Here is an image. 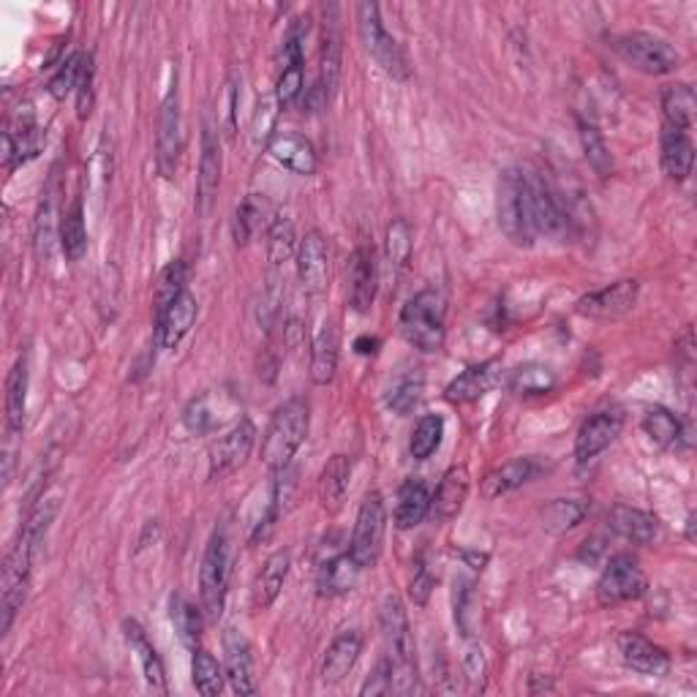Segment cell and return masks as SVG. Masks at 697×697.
<instances>
[{"label": "cell", "instance_id": "6da1fadb", "mask_svg": "<svg viewBox=\"0 0 697 697\" xmlns=\"http://www.w3.org/2000/svg\"><path fill=\"white\" fill-rule=\"evenodd\" d=\"M50 523L52 518L44 513L28 515V523L22 526L20 539H17L14 548L9 550V556H6L3 578H0V632H3V635L11 630L17 613L25 605L33 559H36V550L39 545H42Z\"/></svg>", "mask_w": 697, "mask_h": 697}, {"label": "cell", "instance_id": "7a4b0ae2", "mask_svg": "<svg viewBox=\"0 0 697 697\" xmlns=\"http://www.w3.org/2000/svg\"><path fill=\"white\" fill-rule=\"evenodd\" d=\"M382 635L387 643V662H390V693L411 695L417 687V662L415 641H411L409 615L398 597H385L379 610Z\"/></svg>", "mask_w": 697, "mask_h": 697}, {"label": "cell", "instance_id": "3957f363", "mask_svg": "<svg viewBox=\"0 0 697 697\" xmlns=\"http://www.w3.org/2000/svg\"><path fill=\"white\" fill-rule=\"evenodd\" d=\"M496 216L504 237L518 248H532L537 243L532 216V191H528V174L518 167H507L498 174L496 189Z\"/></svg>", "mask_w": 697, "mask_h": 697}, {"label": "cell", "instance_id": "277c9868", "mask_svg": "<svg viewBox=\"0 0 697 697\" xmlns=\"http://www.w3.org/2000/svg\"><path fill=\"white\" fill-rule=\"evenodd\" d=\"M308 428H311V406H308V400H283L276 409V415L270 417V426H267L265 439H261V461H265L272 472L287 469L289 463H292L294 452L303 447Z\"/></svg>", "mask_w": 697, "mask_h": 697}, {"label": "cell", "instance_id": "5b68a950", "mask_svg": "<svg viewBox=\"0 0 697 697\" xmlns=\"http://www.w3.org/2000/svg\"><path fill=\"white\" fill-rule=\"evenodd\" d=\"M444 313L447 303L439 289H422L409 303L404 305L398 319L400 335L406 344H411L420 352H439L444 346Z\"/></svg>", "mask_w": 697, "mask_h": 697}, {"label": "cell", "instance_id": "8992f818", "mask_svg": "<svg viewBox=\"0 0 697 697\" xmlns=\"http://www.w3.org/2000/svg\"><path fill=\"white\" fill-rule=\"evenodd\" d=\"M357 31L360 39H363L365 52L376 61V66H382V72L390 74L393 79L404 83L409 79L411 68L409 61H406L404 50L395 39L387 33L385 22H382L379 6L376 3H360L357 6Z\"/></svg>", "mask_w": 697, "mask_h": 697}, {"label": "cell", "instance_id": "52a82bcc", "mask_svg": "<svg viewBox=\"0 0 697 697\" xmlns=\"http://www.w3.org/2000/svg\"><path fill=\"white\" fill-rule=\"evenodd\" d=\"M613 46L626 66H632L641 74H648V77L673 74L678 68V63H682V55L676 52V46L667 44L665 39L654 36V33H621Z\"/></svg>", "mask_w": 697, "mask_h": 697}, {"label": "cell", "instance_id": "ba28073f", "mask_svg": "<svg viewBox=\"0 0 697 697\" xmlns=\"http://www.w3.org/2000/svg\"><path fill=\"white\" fill-rule=\"evenodd\" d=\"M385 534H387V510L385 498L379 491H371L363 498L357 513V523H354L352 543H349V554L357 561L360 567L368 569L379 561L382 548H385Z\"/></svg>", "mask_w": 697, "mask_h": 697}, {"label": "cell", "instance_id": "9c48e42d", "mask_svg": "<svg viewBox=\"0 0 697 697\" xmlns=\"http://www.w3.org/2000/svg\"><path fill=\"white\" fill-rule=\"evenodd\" d=\"M226 580H229V539L224 528H216L200 567V597L207 621H218L224 613Z\"/></svg>", "mask_w": 697, "mask_h": 697}, {"label": "cell", "instance_id": "30bf717a", "mask_svg": "<svg viewBox=\"0 0 697 697\" xmlns=\"http://www.w3.org/2000/svg\"><path fill=\"white\" fill-rule=\"evenodd\" d=\"M341 9L335 3L324 6V20H322V63H319V79L317 85L308 93V104L311 109L328 107V101L333 98L335 87L341 79Z\"/></svg>", "mask_w": 697, "mask_h": 697}, {"label": "cell", "instance_id": "8fae6325", "mask_svg": "<svg viewBox=\"0 0 697 697\" xmlns=\"http://www.w3.org/2000/svg\"><path fill=\"white\" fill-rule=\"evenodd\" d=\"M646 591V572L630 554H615L602 569L600 580H597V600H600L602 608H615L624 605V602L641 600Z\"/></svg>", "mask_w": 697, "mask_h": 697}, {"label": "cell", "instance_id": "7c38bea8", "mask_svg": "<svg viewBox=\"0 0 697 697\" xmlns=\"http://www.w3.org/2000/svg\"><path fill=\"white\" fill-rule=\"evenodd\" d=\"M254 441H257V428H254V422L248 417H240L229 431L221 433L211 444V450H207V472H211V480H221L226 474L237 472L248 461V455H251Z\"/></svg>", "mask_w": 697, "mask_h": 697}, {"label": "cell", "instance_id": "4fadbf2b", "mask_svg": "<svg viewBox=\"0 0 697 697\" xmlns=\"http://www.w3.org/2000/svg\"><path fill=\"white\" fill-rule=\"evenodd\" d=\"M237 417H240V400L235 395L229 390H207L200 398L189 400L183 409V426L189 428V433L207 436L221 431Z\"/></svg>", "mask_w": 697, "mask_h": 697}, {"label": "cell", "instance_id": "5bb4252c", "mask_svg": "<svg viewBox=\"0 0 697 697\" xmlns=\"http://www.w3.org/2000/svg\"><path fill=\"white\" fill-rule=\"evenodd\" d=\"M637 294H641V283L635 278H624V281L608 283V287L597 289V292L583 294L578 305H575V311L586 319H594V322H610V319L630 313L637 303Z\"/></svg>", "mask_w": 697, "mask_h": 697}, {"label": "cell", "instance_id": "9a60e30c", "mask_svg": "<svg viewBox=\"0 0 697 697\" xmlns=\"http://www.w3.org/2000/svg\"><path fill=\"white\" fill-rule=\"evenodd\" d=\"M528 191H532V216L537 235L554 237V240L567 237V232L572 229L569 213L567 207L561 205L559 194L548 185V180L537 178V174H528Z\"/></svg>", "mask_w": 697, "mask_h": 697}, {"label": "cell", "instance_id": "2e32d148", "mask_svg": "<svg viewBox=\"0 0 697 697\" xmlns=\"http://www.w3.org/2000/svg\"><path fill=\"white\" fill-rule=\"evenodd\" d=\"M298 278L303 283L305 294H322L328 292L330 281V254H328V240L319 229L305 232L298 243Z\"/></svg>", "mask_w": 697, "mask_h": 697}, {"label": "cell", "instance_id": "e0dca14e", "mask_svg": "<svg viewBox=\"0 0 697 697\" xmlns=\"http://www.w3.org/2000/svg\"><path fill=\"white\" fill-rule=\"evenodd\" d=\"M621 428H624V415L619 409H605L591 415L589 420L580 426L578 436H575V461L583 467V463L594 461L600 452H605L615 439H619Z\"/></svg>", "mask_w": 697, "mask_h": 697}, {"label": "cell", "instance_id": "ac0fdd59", "mask_svg": "<svg viewBox=\"0 0 697 697\" xmlns=\"http://www.w3.org/2000/svg\"><path fill=\"white\" fill-rule=\"evenodd\" d=\"M159 167L161 172L170 178L178 164L180 148H183V115H180V90H178V74H174L172 87L167 90L164 101L159 109Z\"/></svg>", "mask_w": 697, "mask_h": 697}, {"label": "cell", "instance_id": "d6986e66", "mask_svg": "<svg viewBox=\"0 0 697 697\" xmlns=\"http://www.w3.org/2000/svg\"><path fill=\"white\" fill-rule=\"evenodd\" d=\"M221 185V144L218 133L213 131L211 124H205L202 131V159H200V174H196V216H211L213 205H216Z\"/></svg>", "mask_w": 697, "mask_h": 697}, {"label": "cell", "instance_id": "ffe728a7", "mask_svg": "<svg viewBox=\"0 0 697 697\" xmlns=\"http://www.w3.org/2000/svg\"><path fill=\"white\" fill-rule=\"evenodd\" d=\"M224 662H226V682H229L235 695L257 693V676H254V656L251 643L235 626H226L224 632Z\"/></svg>", "mask_w": 697, "mask_h": 697}, {"label": "cell", "instance_id": "44dd1931", "mask_svg": "<svg viewBox=\"0 0 697 697\" xmlns=\"http://www.w3.org/2000/svg\"><path fill=\"white\" fill-rule=\"evenodd\" d=\"M379 292V261L374 246L363 243L352 254V276H349V305L357 313H368Z\"/></svg>", "mask_w": 697, "mask_h": 697}, {"label": "cell", "instance_id": "7402d4cb", "mask_svg": "<svg viewBox=\"0 0 697 697\" xmlns=\"http://www.w3.org/2000/svg\"><path fill=\"white\" fill-rule=\"evenodd\" d=\"M619 654L630 671L641 673V676L662 678L671 673V656L665 648L654 646L648 637L637 635V632H621L619 635Z\"/></svg>", "mask_w": 697, "mask_h": 697}, {"label": "cell", "instance_id": "603a6c76", "mask_svg": "<svg viewBox=\"0 0 697 697\" xmlns=\"http://www.w3.org/2000/svg\"><path fill=\"white\" fill-rule=\"evenodd\" d=\"M469 485H472V478H469L467 467H452L450 472L444 474L436 487V493L431 496V510H428V518H433L436 523H450L452 518H458L469 498Z\"/></svg>", "mask_w": 697, "mask_h": 697}, {"label": "cell", "instance_id": "cb8c5ba5", "mask_svg": "<svg viewBox=\"0 0 697 697\" xmlns=\"http://www.w3.org/2000/svg\"><path fill=\"white\" fill-rule=\"evenodd\" d=\"M360 654H363V635L357 630H346L341 635H335L328 652H324L322 667H319L322 684L335 687V684L344 682L349 673H352V667L357 665Z\"/></svg>", "mask_w": 697, "mask_h": 697}, {"label": "cell", "instance_id": "d4e9b609", "mask_svg": "<svg viewBox=\"0 0 697 697\" xmlns=\"http://www.w3.org/2000/svg\"><path fill=\"white\" fill-rule=\"evenodd\" d=\"M196 322V298L185 289L174 303L156 317V344L159 349H178Z\"/></svg>", "mask_w": 697, "mask_h": 697}, {"label": "cell", "instance_id": "484cf974", "mask_svg": "<svg viewBox=\"0 0 697 697\" xmlns=\"http://www.w3.org/2000/svg\"><path fill=\"white\" fill-rule=\"evenodd\" d=\"M267 153H270L278 164L287 167L289 172L303 174V178L317 172V167H319V156H317V148L311 144V139L300 137V133H292V131L276 133V137L267 142Z\"/></svg>", "mask_w": 697, "mask_h": 697}, {"label": "cell", "instance_id": "4316f807", "mask_svg": "<svg viewBox=\"0 0 697 697\" xmlns=\"http://www.w3.org/2000/svg\"><path fill=\"white\" fill-rule=\"evenodd\" d=\"M352 469L354 461L349 455H333L324 463L322 474H319V504H322L324 513L335 515L346 502L349 482H352Z\"/></svg>", "mask_w": 697, "mask_h": 697}, {"label": "cell", "instance_id": "83f0119b", "mask_svg": "<svg viewBox=\"0 0 697 697\" xmlns=\"http://www.w3.org/2000/svg\"><path fill=\"white\" fill-rule=\"evenodd\" d=\"M610 532L619 534L621 539L632 545H652L660 537V521L652 513H643L637 507H626V504H615L608 513Z\"/></svg>", "mask_w": 697, "mask_h": 697}, {"label": "cell", "instance_id": "f1b7e54d", "mask_svg": "<svg viewBox=\"0 0 697 697\" xmlns=\"http://www.w3.org/2000/svg\"><path fill=\"white\" fill-rule=\"evenodd\" d=\"M695 167V144L689 131L671 129V126H662V170L676 183L693 174Z\"/></svg>", "mask_w": 697, "mask_h": 697}, {"label": "cell", "instance_id": "f546056e", "mask_svg": "<svg viewBox=\"0 0 697 697\" xmlns=\"http://www.w3.org/2000/svg\"><path fill=\"white\" fill-rule=\"evenodd\" d=\"M498 382V360H487V363L469 365L461 376L447 385V400L450 404H472L480 400L482 395L491 393V387Z\"/></svg>", "mask_w": 697, "mask_h": 697}, {"label": "cell", "instance_id": "4dcf8cb0", "mask_svg": "<svg viewBox=\"0 0 697 697\" xmlns=\"http://www.w3.org/2000/svg\"><path fill=\"white\" fill-rule=\"evenodd\" d=\"M339 328H335L333 319H324L322 328H319L317 339H313L311 349V382L319 387H328L335 379V371H339Z\"/></svg>", "mask_w": 697, "mask_h": 697}, {"label": "cell", "instance_id": "1f68e13d", "mask_svg": "<svg viewBox=\"0 0 697 697\" xmlns=\"http://www.w3.org/2000/svg\"><path fill=\"white\" fill-rule=\"evenodd\" d=\"M289 567H292V554H289V550H276V554L265 561L257 580H254V610H267L278 600V594H281L283 583H287L289 578Z\"/></svg>", "mask_w": 697, "mask_h": 697}, {"label": "cell", "instance_id": "d6a6232c", "mask_svg": "<svg viewBox=\"0 0 697 697\" xmlns=\"http://www.w3.org/2000/svg\"><path fill=\"white\" fill-rule=\"evenodd\" d=\"M363 567L352 559V554H339L324 561L317 572V589L322 597H344L357 586Z\"/></svg>", "mask_w": 697, "mask_h": 697}, {"label": "cell", "instance_id": "836d02e7", "mask_svg": "<svg viewBox=\"0 0 697 697\" xmlns=\"http://www.w3.org/2000/svg\"><path fill=\"white\" fill-rule=\"evenodd\" d=\"M124 632H126V641H129L131 652H137L139 667H142V676L156 693H167V673H164V662H161L159 652L153 648V643L148 641L142 626L137 621L129 619L124 621Z\"/></svg>", "mask_w": 697, "mask_h": 697}, {"label": "cell", "instance_id": "e575fe53", "mask_svg": "<svg viewBox=\"0 0 697 697\" xmlns=\"http://www.w3.org/2000/svg\"><path fill=\"white\" fill-rule=\"evenodd\" d=\"M537 467H534L532 458H515V461H507L504 467L493 469L485 480H482V498L493 502V498H502L507 493L518 491L521 485H526L528 480L534 478Z\"/></svg>", "mask_w": 697, "mask_h": 697}, {"label": "cell", "instance_id": "d590c367", "mask_svg": "<svg viewBox=\"0 0 697 697\" xmlns=\"http://www.w3.org/2000/svg\"><path fill=\"white\" fill-rule=\"evenodd\" d=\"M28 385H31V371H28V357L22 354L6 379V420H9L11 433H20L25 428Z\"/></svg>", "mask_w": 697, "mask_h": 697}, {"label": "cell", "instance_id": "8d00e7d4", "mask_svg": "<svg viewBox=\"0 0 697 697\" xmlns=\"http://www.w3.org/2000/svg\"><path fill=\"white\" fill-rule=\"evenodd\" d=\"M431 510V493H428L422 480H406L398 491V502H395V526L398 528H415L428 518Z\"/></svg>", "mask_w": 697, "mask_h": 697}, {"label": "cell", "instance_id": "74e56055", "mask_svg": "<svg viewBox=\"0 0 697 697\" xmlns=\"http://www.w3.org/2000/svg\"><path fill=\"white\" fill-rule=\"evenodd\" d=\"M662 115H665V126H671V129H693L697 115V96L693 85H667L662 90Z\"/></svg>", "mask_w": 697, "mask_h": 697}, {"label": "cell", "instance_id": "f35d334b", "mask_svg": "<svg viewBox=\"0 0 697 697\" xmlns=\"http://www.w3.org/2000/svg\"><path fill=\"white\" fill-rule=\"evenodd\" d=\"M411 259V226L409 221L395 218L390 226H387L385 235V267L387 276L395 283L400 278V272L406 270Z\"/></svg>", "mask_w": 697, "mask_h": 697}, {"label": "cell", "instance_id": "ab89813d", "mask_svg": "<svg viewBox=\"0 0 697 697\" xmlns=\"http://www.w3.org/2000/svg\"><path fill=\"white\" fill-rule=\"evenodd\" d=\"M586 515H589V502L586 498H554L543 510V528L559 537V534L572 532L578 523H583Z\"/></svg>", "mask_w": 697, "mask_h": 697}, {"label": "cell", "instance_id": "60d3db41", "mask_svg": "<svg viewBox=\"0 0 697 697\" xmlns=\"http://www.w3.org/2000/svg\"><path fill=\"white\" fill-rule=\"evenodd\" d=\"M643 431L648 433V439H652L656 447L673 450V447L682 444L684 426L671 409H665V406H652V409L646 411V417H643Z\"/></svg>", "mask_w": 697, "mask_h": 697}, {"label": "cell", "instance_id": "b9f144b4", "mask_svg": "<svg viewBox=\"0 0 697 697\" xmlns=\"http://www.w3.org/2000/svg\"><path fill=\"white\" fill-rule=\"evenodd\" d=\"M578 137H580V148H583L586 161L591 164V170L600 174V178H608V174L613 172V156H610V148H608L605 137H602L600 126H597L594 120L580 118Z\"/></svg>", "mask_w": 697, "mask_h": 697}, {"label": "cell", "instance_id": "7bdbcfd3", "mask_svg": "<svg viewBox=\"0 0 697 697\" xmlns=\"http://www.w3.org/2000/svg\"><path fill=\"white\" fill-rule=\"evenodd\" d=\"M61 248L68 261L83 259L87 248V226H85V211L83 200H74L72 207L63 213L61 218Z\"/></svg>", "mask_w": 697, "mask_h": 697}, {"label": "cell", "instance_id": "ee69618b", "mask_svg": "<svg viewBox=\"0 0 697 697\" xmlns=\"http://www.w3.org/2000/svg\"><path fill=\"white\" fill-rule=\"evenodd\" d=\"M298 254V235H294V221L283 213L272 216L267 224V259L272 265H283L289 257Z\"/></svg>", "mask_w": 697, "mask_h": 697}, {"label": "cell", "instance_id": "f6af8a7d", "mask_svg": "<svg viewBox=\"0 0 697 697\" xmlns=\"http://www.w3.org/2000/svg\"><path fill=\"white\" fill-rule=\"evenodd\" d=\"M170 619H172L174 630H178L180 641H183L185 646L196 648V643H200V637H202V610L196 608L189 597L172 594Z\"/></svg>", "mask_w": 697, "mask_h": 697}, {"label": "cell", "instance_id": "bcb514c9", "mask_svg": "<svg viewBox=\"0 0 697 697\" xmlns=\"http://www.w3.org/2000/svg\"><path fill=\"white\" fill-rule=\"evenodd\" d=\"M507 387L510 393L523 395V398H528V395H545L556 387V374L539 363H526L513 371Z\"/></svg>", "mask_w": 697, "mask_h": 697}, {"label": "cell", "instance_id": "7dc6e473", "mask_svg": "<svg viewBox=\"0 0 697 697\" xmlns=\"http://www.w3.org/2000/svg\"><path fill=\"white\" fill-rule=\"evenodd\" d=\"M191 676H194L196 693L205 697H218L224 693L226 673L221 671L218 660L205 648H194V662H191Z\"/></svg>", "mask_w": 697, "mask_h": 697}, {"label": "cell", "instance_id": "c3c4849f", "mask_svg": "<svg viewBox=\"0 0 697 697\" xmlns=\"http://www.w3.org/2000/svg\"><path fill=\"white\" fill-rule=\"evenodd\" d=\"M441 436H444V417L441 415H426L420 417L417 428L411 431L409 439V452L415 461H428L441 444Z\"/></svg>", "mask_w": 697, "mask_h": 697}, {"label": "cell", "instance_id": "681fc988", "mask_svg": "<svg viewBox=\"0 0 697 697\" xmlns=\"http://www.w3.org/2000/svg\"><path fill=\"white\" fill-rule=\"evenodd\" d=\"M183 292H185V261L174 259L164 267V270H161L159 283H156V292H153L156 317H159L161 311H167V308H170Z\"/></svg>", "mask_w": 697, "mask_h": 697}, {"label": "cell", "instance_id": "f907efd6", "mask_svg": "<svg viewBox=\"0 0 697 697\" xmlns=\"http://www.w3.org/2000/svg\"><path fill=\"white\" fill-rule=\"evenodd\" d=\"M267 213V202L259 194H251L243 200V205L235 211V221H232V232H235L237 246H246L254 237V232L261 226V218Z\"/></svg>", "mask_w": 697, "mask_h": 697}, {"label": "cell", "instance_id": "816d5d0a", "mask_svg": "<svg viewBox=\"0 0 697 697\" xmlns=\"http://www.w3.org/2000/svg\"><path fill=\"white\" fill-rule=\"evenodd\" d=\"M422 398V376L420 374H411V376H400L398 382L390 387L387 393V406L395 411V415H409Z\"/></svg>", "mask_w": 697, "mask_h": 697}, {"label": "cell", "instance_id": "f5cc1de1", "mask_svg": "<svg viewBox=\"0 0 697 697\" xmlns=\"http://www.w3.org/2000/svg\"><path fill=\"white\" fill-rule=\"evenodd\" d=\"M85 57L87 55H83V52H74V55H68L66 61L57 66V72L52 74V79H50V96L52 98H57V101H61V98H66L68 93L77 90L79 77H83Z\"/></svg>", "mask_w": 697, "mask_h": 697}, {"label": "cell", "instance_id": "db71d44e", "mask_svg": "<svg viewBox=\"0 0 697 697\" xmlns=\"http://www.w3.org/2000/svg\"><path fill=\"white\" fill-rule=\"evenodd\" d=\"M57 229V202L55 194H46L42 207L36 213V254L39 259H46L52 254V240Z\"/></svg>", "mask_w": 697, "mask_h": 697}, {"label": "cell", "instance_id": "11a10c76", "mask_svg": "<svg viewBox=\"0 0 697 697\" xmlns=\"http://www.w3.org/2000/svg\"><path fill=\"white\" fill-rule=\"evenodd\" d=\"M305 90V72L303 63H294V66H281V74H278L276 83V101L281 109L294 107L300 101Z\"/></svg>", "mask_w": 697, "mask_h": 697}, {"label": "cell", "instance_id": "9f6ffc18", "mask_svg": "<svg viewBox=\"0 0 697 697\" xmlns=\"http://www.w3.org/2000/svg\"><path fill=\"white\" fill-rule=\"evenodd\" d=\"M278 112H281V107H278L276 101V93H270V96H261L257 109H254V118H251V139L257 144H267L272 137H276V120H278Z\"/></svg>", "mask_w": 697, "mask_h": 697}, {"label": "cell", "instance_id": "6f0895ef", "mask_svg": "<svg viewBox=\"0 0 697 697\" xmlns=\"http://www.w3.org/2000/svg\"><path fill=\"white\" fill-rule=\"evenodd\" d=\"M463 673H467V682L472 684V689H482V684H485V673H487L482 648L478 646L469 648L467 656H463Z\"/></svg>", "mask_w": 697, "mask_h": 697}, {"label": "cell", "instance_id": "680465c9", "mask_svg": "<svg viewBox=\"0 0 697 697\" xmlns=\"http://www.w3.org/2000/svg\"><path fill=\"white\" fill-rule=\"evenodd\" d=\"M90 104H93V57H85V66H83V77H79L77 85V109H79V118H87L90 115Z\"/></svg>", "mask_w": 697, "mask_h": 697}, {"label": "cell", "instance_id": "91938a15", "mask_svg": "<svg viewBox=\"0 0 697 697\" xmlns=\"http://www.w3.org/2000/svg\"><path fill=\"white\" fill-rule=\"evenodd\" d=\"M360 695H390V662L382 660L374 676L363 684Z\"/></svg>", "mask_w": 697, "mask_h": 697}, {"label": "cell", "instance_id": "94428289", "mask_svg": "<svg viewBox=\"0 0 697 697\" xmlns=\"http://www.w3.org/2000/svg\"><path fill=\"white\" fill-rule=\"evenodd\" d=\"M433 586H436L433 575L428 572L426 567L417 569L415 580H411V589H409V594H411V600H415V605H420V608L426 605L428 597H431V591H433Z\"/></svg>", "mask_w": 697, "mask_h": 697}, {"label": "cell", "instance_id": "6125c7cd", "mask_svg": "<svg viewBox=\"0 0 697 697\" xmlns=\"http://www.w3.org/2000/svg\"><path fill=\"white\" fill-rule=\"evenodd\" d=\"M376 346H379V341L368 339V335L357 339V344H354V349H357L360 354H376Z\"/></svg>", "mask_w": 697, "mask_h": 697}]
</instances>
